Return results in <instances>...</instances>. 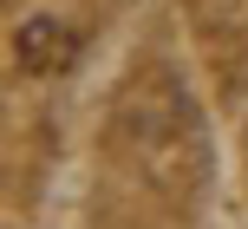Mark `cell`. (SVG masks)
<instances>
[{
  "label": "cell",
  "instance_id": "obj_1",
  "mask_svg": "<svg viewBox=\"0 0 248 229\" xmlns=\"http://www.w3.org/2000/svg\"><path fill=\"white\" fill-rule=\"evenodd\" d=\"M13 52H20L26 72H65V65L78 59V33L65 20H52V13H33V20L13 33Z\"/></svg>",
  "mask_w": 248,
  "mask_h": 229
}]
</instances>
